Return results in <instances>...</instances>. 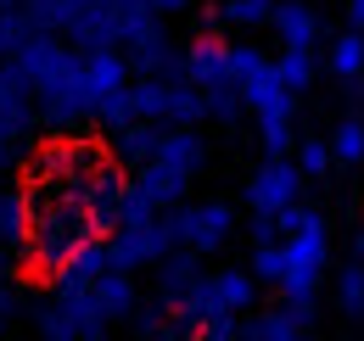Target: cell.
<instances>
[{"label": "cell", "mask_w": 364, "mask_h": 341, "mask_svg": "<svg viewBox=\"0 0 364 341\" xmlns=\"http://www.w3.org/2000/svg\"><path fill=\"white\" fill-rule=\"evenodd\" d=\"M95 229L90 207L79 202V196H56V202H28V235H23V247H28V263L40 269V274H56L68 257L79 252Z\"/></svg>", "instance_id": "1"}, {"label": "cell", "mask_w": 364, "mask_h": 341, "mask_svg": "<svg viewBox=\"0 0 364 341\" xmlns=\"http://www.w3.org/2000/svg\"><path fill=\"white\" fill-rule=\"evenodd\" d=\"M286 247V274H280V291L286 297H314V286L325 280V218H309L297 224L291 235H280Z\"/></svg>", "instance_id": "2"}, {"label": "cell", "mask_w": 364, "mask_h": 341, "mask_svg": "<svg viewBox=\"0 0 364 341\" xmlns=\"http://www.w3.org/2000/svg\"><path fill=\"white\" fill-rule=\"evenodd\" d=\"M40 330L46 336H68V341H85L107 330V313L95 308L90 286H56V302L40 313Z\"/></svg>", "instance_id": "3"}, {"label": "cell", "mask_w": 364, "mask_h": 341, "mask_svg": "<svg viewBox=\"0 0 364 341\" xmlns=\"http://www.w3.org/2000/svg\"><path fill=\"white\" fill-rule=\"evenodd\" d=\"M230 224H235V213H230L225 202H208V207H180L174 213V241L180 247H191L196 257L219 252L230 241Z\"/></svg>", "instance_id": "4"}, {"label": "cell", "mask_w": 364, "mask_h": 341, "mask_svg": "<svg viewBox=\"0 0 364 341\" xmlns=\"http://www.w3.org/2000/svg\"><path fill=\"white\" fill-rule=\"evenodd\" d=\"M297 190H303V168H297V163H286V157H269L264 168L252 173L247 202H252V213H258V218H274L286 202H297Z\"/></svg>", "instance_id": "5"}, {"label": "cell", "mask_w": 364, "mask_h": 341, "mask_svg": "<svg viewBox=\"0 0 364 341\" xmlns=\"http://www.w3.org/2000/svg\"><path fill=\"white\" fill-rule=\"evenodd\" d=\"M185 73H191V85L202 90H225L230 85V45L219 40V34H208V40L191 45V56H185Z\"/></svg>", "instance_id": "6"}, {"label": "cell", "mask_w": 364, "mask_h": 341, "mask_svg": "<svg viewBox=\"0 0 364 341\" xmlns=\"http://www.w3.org/2000/svg\"><path fill=\"white\" fill-rule=\"evenodd\" d=\"M90 297L95 308L107 313V319H124L129 308H135V286H129V269H101L90 280Z\"/></svg>", "instance_id": "7"}, {"label": "cell", "mask_w": 364, "mask_h": 341, "mask_svg": "<svg viewBox=\"0 0 364 341\" xmlns=\"http://www.w3.org/2000/svg\"><path fill=\"white\" fill-rule=\"evenodd\" d=\"M269 23L280 28V40H286V45H309V50H314V40H319V17L303 6V0H280V6L269 11Z\"/></svg>", "instance_id": "8"}, {"label": "cell", "mask_w": 364, "mask_h": 341, "mask_svg": "<svg viewBox=\"0 0 364 341\" xmlns=\"http://www.w3.org/2000/svg\"><path fill=\"white\" fill-rule=\"evenodd\" d=\"M213 297H219L225 313H241V308H252V297H258V280L247 269H225V274H213Z\"/></svg>", "instance_id": "9"}, {"label": "cell", "mask_w": 364, "mask_h": 341, "mask_svg": "<svg viewBox=\"0 0 364 341\" xmlns=\"http://www.w3.org/2000/svg\"><path fill=\"white\" fill-rule=\"evenodd\" d=\"M28 235V190H0V241L23 247Z\"/></svg>", "instance_id": "10"}, {"label": "cell", "mask_w": 364, "mask_h": 341, "mask_svg": "<svg viewBox=\"0 0 364 341\" xmlns=\"http://www.w3.org/2000/svg\"><path fill=\"white\" fill-rule=\"evenodd\" d=\"M303 313H291V308H274V313H264L258 325H241V336H258V341H291V336H303Z\"/></svg>", "instance_id": "11"}, {"label": "cell", "mask_w": 364, "mask_h": 341, "mask_svg": "<svg viewBox=\"0 0 364 341\" xmlns=\"http://www.w3.org/2000/svg\"><path fill=\"white\" fill-rule=\"evenodd\" d=\"M274 73H280V85L291 90V95L309 90V85H314V56H309V45H286L280 62H274Z\"/></svg>", "instance_id": "12"}, {"label": "cell", "mask_w": 364, "mask_h": 341, "mask_svg": "<svg viewBox=\"0 0 364 341\" xmlns=\"http://www.w3.org/2000/svg\"><path fill=\"white\" fill-rule=\"evenodd\" d=\"M331 73L336 79H359L364 73V28H348L342 40L331 45Z\"/></svg>", "instance_id": "13"}, {"label": "cell", "mask_w": 364, "mask_h": 341, "mask_svg": "<svg viewBox=\"0 0 364 341\" xmlns=\"http://www.w3.org/2000/svg\"><path fill=\"white\" fill-rule=\"evenodd\" d=\"M331 163H342V168H359L364 163V118H348L331 134Z\"/></svg>", "instance_id": "14"}, {"label": "cell", "mask_w": 364, "mask_h": 341, "mask_svg": "<svg viewBox=\"0 0 364 341\" xmlns=\"http://www.w3.org/2000/svg\"><path fill=\"white\" fill-rule=\"evenodd\" d=\"M269 11H274V0H225V17L230 28H258V23H269Z\"/></svg>", "instance_id": "15"}, {"label": "cell", "mask_w": 364, "mask_h": 341, "mask_svg": "<svg viewBox=\"0 0 364 341\" xmlns=\"http://www.w3.org/2000/svg\"><path fill=\"white\" fill-rule=\"evenodd\" d=\"M280 274H286V247H280V241H264V247H258V257H252V280L280 286Z\"/></svg>", "instance_id": "16"}, {"label": "cell", "mask_w": 364, "mask_h": 341, "mask_svg": "<svg viewBox=\"0 0 364 341\" xmlns=\"http://www.w3.org/2000/svg\"><path fill=\"white\" fill-rule=\"evenodd\" d=\"M297 168L309 173V179H325L331 173V140H303L297 146Z\"/></svg>", "instance_id": "17"}, {"label": "cell", "mask_w": 364, "mask_h": 341, "mask_svg": "<svg viewBox=\"0 0 364 341\" xmlns=\"http://www.w3.org/2000/svg\"><path fill=\"white\" fill-rule=\"evenodd\" d=\"M342 308H348V313H364V263H348V269H342Z\"/></svg>", "instance_id": "18"}, {"label": "cell", "mask_w": 364, "mask_h": 341, "mask_svg": "<svg viewBox=\"0 0 364 341\" xmlns=\"http://www.w3.org/2000/svg\"><path fill=\"white\" fill-rule=\"evenodd\" d=\"M11 140H17V129H6V124H0V168L11 163Z\"/></svg>", "instance_id": "19"}, {"label": "cell", "mask_w": 364, "mask_h": 341, "mask_svg": "<svg viewBox=\"0 0 364 341\" xmlns=\"http://www.w3.org/2000/svg\"><path fill=\"white\" fill-rule=\"evenodd\" d=\"M146 6H151V11H157V17H168V11H185V6H191V0H146Z\"/></svg>", "instance_id": "20"}, {"label": "cell", "mask_w": 364, "mask_h": 341, "mask_svg": "<svg viewBox=\"0 0 364 341\" xmlns=\"http://www.w3.org/2000/svg\"><path fill=\"white\" fill-rule=\"evenodd\" d=\"M348 23H353V28H364V0H348Z\"/></svg>", "instance_id": "21"}, {"label": "cell", "mask_w": 364, "mask_h": 341, "mask_svg": "<svg viewBox=\"0 0 364 341\" xmlns=\"http://www.w3.org/2000/svg\"><path fill=\"white\" fill-rule=\"evenodd\" d=\"M11 274V252H6V241H0V280Z\"/></svg>", "instance_id": "22"}, {"label": "cell", "mask_w": 364, "mask_h": 341, "mask_svg": "<svg viewBox=\"0 0 364 341\" xmlns=\"http://www.w3.org/2000/svg\"><path fill=\"white\" fill-rule=\"evenodd\" d=\"M6 308H11V302H6V286H0V325H6Z\"/></svg>", "instance_id": "23"}]
</instances>
